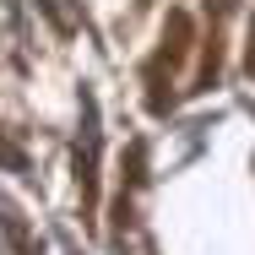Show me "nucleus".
<instances>
[{
	"mask_svg": "<svg viewBox=\"0 0 255 255\" xmlns=\"http://www.w3.org/2000/svg\"><path fill=\"white\" fill-rule=\"evenodd\" d=\"M93 163H98V109H93V93H82V147H76L82 201H93Z\"/></svg>",
	"mask_w": 255,
	"mask_h": 255,
	"instance_id": "obj_1",
	"label": "nucleus"
}]
</instances>
